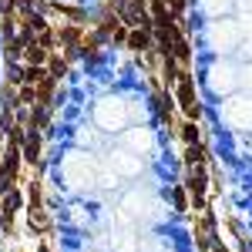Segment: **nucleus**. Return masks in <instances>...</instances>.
Instances as JSON below:
<instances>
[{
  "label": "nucleus",
  "mask_w": 252,
  "mask_h": 252,
  "mask_svg": "<svg viewBox=\"0 0 252 252\" xmlns=\"http://www.w3.org/2000/svg\"><path fill=\"white\" fill-rule=\"evenodd\" d=\"M175 94H178V104H182V111L189 118H198V108H195V91H192V78L189 74H182V78L175 81Z\"/></svg>",
  "instance_id": "1"
},
{
  "label": "nucleus",
  "mask_w": 252,
  "mask_h": 252,
  "mask_svg": "<svg viewBox=\"0 0 252 252\" xmlns=\"http://www.w3.org/2000/svg\"><path fill=\"white\" fill-rule=\"evenodd\" d=\"M189 192H192L195 205H202V198H205V175H202V165H198V172H192V178H189Z\"/></svg>",
  "instance_id": "2"
},
{
  "label": "nucleus",
  "mask_w": 252,
  "mask_h": 252,
  "mask_svg": "<svg viewBox=\"0 0 252 252\" xmlns=\"http://www.w3.org/2000/svg\"><path fill=\"white\" fill-rule=\"evenodd\" d=\"M24 58H27V64H31V67H44V64H47V47H40L37 40H31Z\"/></svg>",
  "instance_id": "3"
},
{
  "label": "nucleus",
  "mask_w": 252,
  "mask_h": 252,
  "mask_svg": "<svg viewBox=\"0 0 252 252\" xmlns=\"http://www.w3.org/2000/svg\"><path fill=\"white\" fill-rule=\"evenodd\" d=\"M128 44H131V51H148L152 47V31L148 27H138L135 34H128Z\"/></svg>",
  "instance_id": "4"
},
{
  "label": "nucleus",
  "mask_w": 252,
  "mask_h": 252,
  "mask_svg": "<svg viewBox=\"0 0 252 252\" xmlns=\"http://www.w3.org/2000/svg\"><path fill=\"white\" fill-rule=\"evenodd\" d=\"M24 155H27V161H34V165H37V155H40L37 128H31V135H27V141H24Z\"/></svg>",
  "instance_id": "5"
},
{
  "label": "nucleus",
  "mask_w": 252,
  "mask_h": 252,
  "mask_svg": "<svg viewBox=\"0 0 252 252\" xmlns=\"http://www.w3.org/2000/svg\"><path fill=\"white\" fill-rule=\"evenodd\" d=\"M78 40H81V31H78V27H64V31H61V44H64L71 54H74V44H78Z\"/></svg>",
  "instance_id": "6"
},
{
  "label": "nucleus",
  "mask_w": 252,
  "mask_h": 252,
  "mask_svg": "<svg viewBox=\"0 0 252 252\" xmlns=\"http://www.w3.org/2000/svg\"><path fill=\"white\" fill-rule=\"evenodd\" d=\"M44 78H47L44 67H31V64H27V71H24V81H27V84H40Z\"/></svg>",
  "instance_id": "7"
},
{
  "label": "nucleus",
  "mask_w": 252,
  "mask_h": 252,
  "mask_svg": "<svg viewBox=\"0 0 252 252\" xmlns=\"http://www.w3.org/2000/svg\"><path fill=\"white\" fill-rule=\"evenodd\" d=\"M64 67H67V64H64V58H51V78L58 81L61 74H64Z\"/></svg>",
  "instance_id": "8"
},
{
  "label": "nucleus",
  "mask_w": 252,
  "mask_h": 252,
  "mask_svg": "<svg viewBox=\"0 0 252 252\" xmlns=\"http://www.w3.org/2000/svg\"><path fill=\"white\" fill-rule=\"evenodd\" d=\"M182 135H185V141H189V145H195V141H198V128H195V121H189V125L182 128Z\"/></svg>",
  "instance_id": "9"
},
{
  "label": "nucleus",
  "mask_w": 252,
  "mask_h": 252,
  "mask_svg": "<svg viewBox=\"0 0 252 252\" xmlns=\"http://www.w3.org/2000/svg\"><path fill=\"white\" fill-rule=\"evenodd\" d=\"M111 37H115V44H121V40H128V31H125V27L118 24L115 31H111Z\"/></svg>",
  "instance_id": "10"
},
{
  "label": "nucleus",
  "mask_w": 252,
  "mask_h": 252,
  "mask_svg": "<svg viewBox=\"0 0 252 252\" xmlns=\"http://www.w3.org/2000/svg\"><path fill=\"white\" fill-rule=\"evenodd\" d=\"M172 198H175V205H178V209H185V198H182V192H178V189L172 192Z\"/></svg>",
  "instance_id": "11"
}]
</instances>
